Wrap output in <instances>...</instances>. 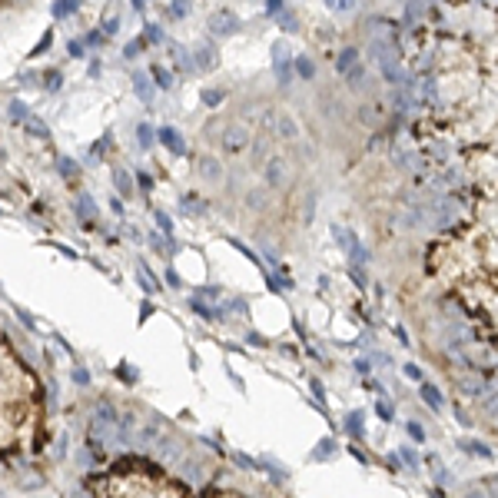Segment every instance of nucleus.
<instances>
[{
	"mask_svg": "<svg viewBox=\"0 0 498 498\" xmlns=\"http://www.w3.org/2000/svg\"><path fill=\"white\" fill-rule=\"evenodd\" d=\"M156 226H160V233H166V240L173 236V220L163 213V209H156Z\"/></svg>",
	"mask_w": 498,
	"mask_h": 498,
	"instance_id": "f704fd0d",
	"label": "nucleus"
},
{
	"mask_svg": "<svg viewBox=\"0 0 498 498\" xmlns=\"http://www.w3.org/2000/svg\"><path fill=\"white\" fill-rule=\"evenodd\" d=\"M266 10H269V13H279V10H283V0H266Z\"/></svg>",
	"mask_w": 498,
	"mask_h": 498,
	"instance_id": "864d4df0",
	"label": "nucleus"
},
{
	"mask_svg": "<svg viewBox=\"0 0 498 498\" xmlns=\"http://www.w3.org/2000/svg\"><path fill=\"white\" fill-rule=\"evenodd\" d=\"M87 492L96 495H189V485L170 479L156 465L140 459H120L110 475L87 482Z\"/></svg>",
	"mask_w": 498,
	"mask_h": 498,
	"instance_id": "7ed1b4c3",
	"label": "nucleus"
},
{
	"mask_svg": "<svg viewBox=\"0 0 498 498\" xmlns=\"http://www.w3.org/2000/svg\"><path fill=\"white\" fill-rule=\"evenodd\" d=\"M44 429L40 382L0 332V455L30 448Z\"/></svg>",
	"mask_w": 498,
	"mask_h": 498,
	"instance_id": "f03ea898",
	"label": "nucleus"
},
{
	"mask_svg": "<svg viewBox=\"0 0 498 498\" xmlns=\"http://www.w3.org/2000/svg\"><path fill=\"white\" fill-rule=\"evenodd\" d=\"M143 50H146V40H143V37H136V40H130V44L123 47V57H126V60H133L136 53H143Z\"/></svg>",
	"mask_w": 498,
	"mask_h": 498,
	"instance_id": "7c9ffc66",
	"label": "nucleus"
},
{
	"mask_svg": "<svg viewBox=\"0 0 498 498\" xmlns=\"http://www.w3.org/2000/svg\"><path fill=\"white\" fill-rule=\"evenodd\" d=\"M143 40H146V44H163V30H160L156 24H146V30H143Z\"/></svg>",
	"mask_w": 498,
	"mask_h": 498,
	"instance_id": "473e14b6",
	"label": "nucleus"
},
{
	"mask_svg": "<svg viewBox=\"0 0 498 498\" xmlns=\"http://www.w3.org/2000/svg\"><path fill=\"white\" fill-rule=\"evenodd\" d=\"M459 385H462L465 395H479V392L485 389V379L482 375H459Z\"/></svg>",
	"mask_w": 498,
	"mask_h": 498,
	"instance_id": "4468645a",
	"label": "nucleus"
},
{
	"mask_svg": "<svg viewBox=\"0 0 498 498\" xmlns=\"http://www.w3.org/2000/svg\"><path fill=\"white\" fill-rule=\"evenodd\" d=\"M24 126H27V133H30V136L44 140V143L50 140V130H47V126H44V120H37V116H27V120H24Z\"/></svg>",
	"mask_w": 498,
	"mask_h": 498,
	"instance_id": "a211bd4d",
	"label": "nucleus"
},
{
	"mask_svg": "<svg viewBox=\"0 0 498 498\" xmlns=\"http://www.w3.org/2000/svg\"><path fill=\"white\" fill-rule=\"evenodd\" d=\"M375 412H379V419H382V422H392V419H395V415H392V405L385 402V399H379V402H375Z\"/></svg>",
	"mask_w": 498,
	"mask_h": 498,
	"instance_id": "58836bf2",
	"label": "nucleus"
},
{
	"mask_svg": "<svg viewBox=\"0 0 498 498\" xmlns=\"http://www.w3.org/2000/svg\"><path fill=\"white\" fill-rule=\"evenodd\" d=\"M419 392H422V399H425V402H429L432 405V409H442V405H445V399H442V392L435 389V385H432V382H422V385H419Z\"/></svg>",
	"mask_w": 498,
	"mask_h": 498,
	"instance_id": "ddd939ff",
	"label": "nucleus"
},
{
	"mask_svg": "<svg viewBox=\"0 0 498 498\" xmlns=\"http://www.w3.org/2000/svg\"><path fill=\"white\" fill-rule=\"evenodd\" d=\"M276 76H279V83H289V80H292V60L279 57V60H276Z\"/></svg>",
	"mask_w": 498,
	"mask_h": 498,
	"instance_id": "cd10ccee",
	"label": "nucleus"
},
{
	"mask_svg": "<svg viewBox=\"0 0 498 498\" xmlns=\"http://www.w3.org/2000/svg\"><path fill=\"white\" fill-rule=\"evenodd\" d=\"M136 276H140V286H143V289L150 292V296H153V292L160 289V283H156V279H153V272L146 269V263H140V266H136Z\"/></svg>",
	"mask_w": 498,
	"mask_h": 498,
	"instance_id": "412c9836",
	"label": "nucleus"
},
{
	"mask_svg": "<svg viewBox=\"0 0 498 498\" xmlns=\"http://www.w3.org/2000/svg\"><path fill=\"white\" fill-rule=\"evenodd\" d=\"M203 103H206V107H220V103H223V90H216V87L203 90Z\"/></svg>",
	"mask_w": 498,
	"mask_h": 498,
	"instance_id": "72a5a7b5",
	"label": "nucleus"
},
{
	"mask_svg": "<svg viewBox=\"0 0 498 498\" xmlns=\"http://www.w3.org/2000/svg\"><path fill=\"white\" fill-rule=\"evenodd\" d=\"M216 47L213 44H200L193 50V70H216Z\"/></svg>",
	"mask_w": 498,
	"mask_h": 498,
	"instance_id": "6e6552de",
	"label": "nucleus"
},
{
	"mask_svg": "<svg viewBox=\"0 0 498 498\" xmlns=\"http://www.w3.org/2000/svg\"><path fill=\"white\" fill-rule=\"evenodd\" d=\"M335 70H339L342 76H349V80H362V63H359V50H355V47H346V50L339 53V60H335Z\"/></svg>",
	"mask_w": 498,
	"mask_h": 498,
	"instance_id": "0eeeda50",
	"label": "nucleus"
},
{
	"mask_svg": "<svg viewBox=\"0 0 498 498\" xmlns=\"http://www.w3.org/2000/svg\"><path fill=\"white\" fill-rule=\"evenodd\" d=\"M309 389H312V395L319 399V402L326 399V389H322V382H319V379H312V382H309Z\"/></svg>",
	"mask_w": 498,
	"mask_h": 498,
	"instance_id": "de8ad7c7",
	"label": "nucleus"
},
{
	"mask_svg": "<svg viewBox=\"0 0 498 498\" xmlns=\"http://www.w3.org/2000/svg\"><path fill=\"white\" fill-rule=\"evenodd\" d=\"M103 30L116 33V30H120V17H116V13H107V17H103Z\"/></svg>",
	"mask_w": 498,
	"mask_h": 498,
	"instance_id": "79ce46f5",
	"label": "nucleus"
},
{
	"mask_svg": "<svg viewBox=\"0 0 498 498\" xmlns=\"http://www.w3.org/2000/svg\"><path fill=\"white\" fill-rule=\"evenodd\" d=\"M292 73H299L303 80H312V76H315V63L309 57H296V60H292Z\"/></svg>",
	"mask_w": 498,
	"mask_h": 498,
	"instance_id": "6ab92c4d",
	"label": "nucleus"
},
{
	"mask_svg": "<svg viewBox=\"0 0 498 498\" xmlns=\"http://www.w3.org/2000/svg\"><path fill=\"white\" fill-rule=\"evenodd\" d=\"M405 429H409V435L415 439V442H425V432H422V425H419V422H409Z\"/></svg>",
	"mask_w": 498,
	"mask_h": 498,
	"instance_id": "c03bdc74",
	"label": "nucleus"
},
{
	"mask_svg": "<svg viewBox=\"0 0 498 498\" xmlns=\"http://www.w3.org/2000/svg\"><path fill=\"white\" fill-rule=\"evenodd\" d=\"M7 113H10V120H17V123H24L27 116H30V110H27V103L24 100H13L10 107H7Z\"/></svg>",
	"mask_w": 498,
	"mask_h": 498,
	"instance_id": "bb28decb",
	"label": "nucleus"
},
{
	"mask_svg": "<svg viewBox=\"0 0 498 498\" xmlns=\"http://www.w3.org/2000/svg\"><path fill=\"white\" fill-rule=\"evenodd\" d=\"M76 10H80V0H57V4H53V17H57V20L73 17Z\"/></svg>",
	"mask_w": 498,
	"mask_h": 498,
	"instance_id": "f3484780",
	"label": "nucleus"
},
{
	"mask_svg": "<svg viewBox=\"0 0 498 498\" xmlns=\"http://www.w3.org/2000/svg\"><path fill=\"white\" fill-rule=\"evenodd\" d=\"M136 140H140V146H143V150H150V146H153V140H156V136H153L150 123H140L136 126Z\"/></svg>",
	"mask_w": 498,
	"mask_h": 498,
	"instance_id": "c85d7f7f",
	"label": "nucleus"
},
{
	"mask_svg": "<svg viewBox=\"0 0 498 498\" xmlns=\"http://www.w3.org/2000/svg\"><path fill=\"white\" fill-rule=\"evenodd\" d=\"M196 296H200V299H220V289H200Z\"/></svg>",
	"mask_w": 498,
	"mask_h": 498,
	"instance_id": "3c124183",
	"label": "nucleus"
},
{
	"mask_svg": "<svg viewBox=\"0 0 498 498\" xmlns=\"http://www.w3.org/2000/svg\"><path fill=\"white\" fill-rule=\"evenodd\" d=\"M133 90H136V96H140V100H146V103H150V100H153V90H156V87H153V80L143 73V70H136V73H133Z\"/></svg>",
	"mask_w": 498,
	"mask_h": 498,
	"instance_id": "9d476101",
	"label": "nucleus"
},
{
	"mask_svg": "<svg viewBox=\"0 0 498 498\" xmlns=\"http://www.w3.org/2000/svg\"><path fill=\"white\" fill-rule=\"evenodd\" d=\"M189 309H193L196 315H203V319H209V322H213V319H220V312H216L213 306H206L200 296H193V299H189Z\"/></svg>",
	"mask_w": 498,
	"mask_h": 498,
	"instance_id": "aec40b11",
	"label": "nucleus"
},
{
	"mask_svg": "<svg viewBox=\"0 0 498 498\" xmlns=\"http://www.w3.org/2000/svg\"><path fill=\"white\" fill-rule=\"evenodd\" d=\"M289 176H292V170H289V163H286L283 156H272L269 163H266V183H269L272 189H283L286 183H289Z\"/></svg>",
	"mask_w": 498,
	"mask_h": 498,
	"instance_id": "423d86ee",
	"label": "nucleus"
},
{
	"mask_svg": "<svg viewBox=\"0 0 498 498\" xmlns=\"http://www.w3.org/2000/svg\"><path fill=\"white\" fill-rule=\"evenodd\" d=\"M133 7H136V10H143V7H146V0H133Z\"/></svg>",
	"mask_w": 498,
	"mask_h": 498,
	"instance_id": "680f3d73",
	"label": "nucleus"
},
{
	"mask_svg": "<svg viewBox=\"0 0 498 498\" xmlns=\"http://www.w3.org/2000/svg\"><path fill=\"white\" fill-rule=\"evenodd\" d=\"M113 186H116V193H120V196H130V193H133V183H130V173H123V170H116V173H113Z\"/></svg>",
	"mask_w": 498,
	"mask_h": 498,
	"instance_id": "393cba45",
	"label": "nucleus"
},
{
	"mask_svg": "<svg viewBox=\"0 0 498 498\" xmlns=\"http://www.w3.org/2000/svg\"><path fill=\"white\" fill-rule=\"evenodd\" d=\"M405 375L415 379V382H422V372H419V366H405Z\"/></svg>",
	"mask_w": 498,
	"mask_h": 498,
	"instance_id": "603ef678",
	"label": "nucleus"
},
{
	"mask_svg": "<svg viewBox=\"0 0 498 498\" xmlns=\"http://www.w3.org/2000/svg\"><path fill=\"white\" fill-rule=\"evenodd\" d=\"M44 87L47 90H60L63 87V73H60V70H47V73H44Z\"/></svg>",
	"mask_w": 498,
	"mask_h": 498,
	"instance_id": "2f4dec72",
	"label": "nucleus"
},
{
	"mask_svg": "<svg viewBox=\"0 0 498 498\" xmlns=\"http://www.w3.org/2000/svg\"><path fill=\"white\" fill-rule=\"evenodd\" d=\"M166 283H170V286H173V289H180V286H183V283H180V276H176V272H173V269H170V272H166Z\"/></svg>",
	"mask_w": 498,
	"mask_h": 498,
	"instance_id": "5fc2aeb1",
	"label": "nucleus"
},
{
	"mask_svg": "<svg viewBox=\"0 0 498 498\" xmlns=\"http://www.w3.org/2000/svg\"><path fill=\"white\" fill-rule=\"evenodd\" d=\"M429 276H435L472 319L495 329V220L445 229L429 246Z\"/></svg>",
	"mask_w": 498,
	"mask_h": 498,
	"instance_id": "f257e3e1",
	"label": "nucleus"
},
{
	"mask_svg": "<svg viewBox=\"0 0 498 498\" xmlns=\"http://www.w3.org/2000/svg\"><path fill=\"white\" fill-rule=\"evenodd\" d=\"M346 429H349V435L352 439H362V412L355 409V412H349V419H346Z\"/></svg>",
	"mask_w": 498,
	"mask_h": 498,
	"instance_id": "a878e982",
	"label": "nucleus"
},
{
	"mask_svg": "<svg viewBox=\"0 0 498 498\" xmlns=\"http://www.w3.org/2000/svg\"><path fill=\"white\" fill-rule=\"evenodd\" d=\"M355 369H359L362 375H369V362H366V359H359V362H355Z\"/></svg>",
	"mask_w": 498,
	"mask_h": 498,
	"instance_id": "bf43d9fd",
	"label": "nucleus"
},
{
	"mask_svg": "<svg viewBox=\"0 0 498 498\" xmlns=\"http://www.w3.org/2000/svg\"><path fill=\"white\" fill-rule=\"evenodd\" d=\"M279 133H283L286 140H296V136H299V123L292 120V116L283 113V116H279Z\"/></svg>",
	"mask_w": 498,
	"mask_h": 498,
	"instance_id": "b1692460",
	"label": "nucleus"
},
{
	"mask_svg": "<svg viewBox=\"0 0 498 498\" xmlns=\"http://www.w3.org/2000/svg\"><path fill=\"white\" fill-rule=\"evenodd\" d=\"M200 173H203L206 180H220V176H223L220 160H216V156H203V160H200Z\"/></svg>",
	"mask_w": 498,
	"mask_h": 498,
	"instance_id": "dca6fc26",
	"label": "nucleus"
},
{
	"mask_svg": "<svg viewBox=\"0 0 498 498\" xmlns=\"http://www.w3.org/2000/svg\"><path fill=\"white\" fill-rule=\"evenodd\" d=\"M332 439H322V445L319 448H315V459H329V455H332Z\"/></svg>",
	"mask_w": 498,
	"mask_h": 498,
	"instance_id": "37998d69",
	"label": "nucleus"
},
{
	"mask_svg": "<svg viewBox=\"0 0 498 498\" xmlns=\"http://www.w3.org/2000/svg\"><path fill=\"white\" fill-rule=\"evenodd\" d=\"M87 47H103V30H90L87 33Z\"/></svg>",
	"mask_w": 498,
	"mask_h": 498,
	"instance_id": "a18cd8bd",
	"label": "nucleus"
},
{
	"mask_svg": "<svg viewBox=\"0 0 498 498\" xmlns=\"http://www.w3.org/2000/svg\"><path fill=\"white\" fill-rule=\"evenodd\" d=\"M170 13H173V20H183L186 13H189V4H186V0H173V4H170Z\"/></svg>",
	"mask_w": 498,
	"mask_h": 498,
	"instance_id": "4c0bfd02",
	"label": "nucleus"
},
{
	"mask_svg": "<svg viewBox=\"0 0 498 498\" xmlns=\"http://www.w3.org/2000/svg\"><path fill=\"white\" fill-rule=\"evenodd\" d=\"M322 4H326L329 10H335V13H346V10L355 7V0H322Z\"/></svg>",
	"mask_w": 498,
	"mask_h": 498,
	"instance_id": "c9c22d12",
	"label": "nucleus"
},
{
	"mask_svg": "<svg viewBox=\"0 0 498 498\" xmlns=\"http://www.w3.org/2000/svg\"><path fill=\"white\" fill-rule=\"evenodd\" d=\"M70 57H83V40H70Z\"/></svg>",
	"mask_w": 498,
	"mask_h": 498,
	"instance_id": "09e8293b",
	"label": "nucleus"
},
{
	"mask_svg": "<svg viewBox=\"0 0 498 498\" xmlns=\"http://www.w3.org/2000/svg\"><path fill=\"white\" fill-rule=\"evenodd\" d=\"M399 462H405L409 468H415V465H419V455L412 452V448H405V445H402V452H399Z\"/></svg>",
	"mask_w": 498,
	"mask_h": 498,
	"instance_id": "a19ab883",
	"label": "nucleus"
},
{
	"mask_svg": "<svg viewBox=\"0 0 498 498\" xmlns=\"http://www.w3.org/2000/svg\"><path fill=\"white\" fill-rule=\"evenodd\" d=\"M349 276H352V283L359 286V289H366V286H369V276H366V269H362L359 263H352V266H349Z\"/></svg>",
	"mask_w": 498,
	"mask_h": 498,
	"instance_id": "c756f323",
	"label": "nucleus"
},
{
	"mask_svg": "<svg viewBox=\"0 0 498 498\" xmlns=\"http://www.w3.org/2000/svg\"><path fill=\"white\" fill-rule=\"evenodd\" d=\"M183 209H186V213H206V206H200L196 196H183Z\"/></svg>",
	"mask_w": 498,
	"mask_h": 498,
	"instance_id": "ea45409f",
	"label": "nucleus"
},
{
	"mask_svg": "<svg viewBox=\"0 0 498 498\" xmlns=\"http://www.w3.org/2000/svg\"><path fill=\"white\" fill-rule=\"evenodd\" d=\"M395 335H399V342H402V346H409V335H405L402 326H395Z\"/></svg>",
	"mask_w": 498,
	"mask_h": 498,
	"instance_id": "4d7b16f0",
	"label": "nucleus"
},
{
	"mask_svg": "<svg viewBox=\"0 0 498 498\" xmlns=\"http://www.w3.org/2000/svg\"><path fill=\"white\" fill-rule=\"evenodd\" d=\"M220 146H223L226 153H233V156H240V153L249 146V130H246L243 123H229L226 130L220 133Z\"/></svg>",
	"mask_w": 498,
	"mask_h": 498,
	"instance_id": "20e7f679",
	"label": "nucleus"
},
{
	"mask_svg": "<svg viewBox=\"0 0 498 498\" xmlns=\"http://www.w3.org/2000/svg\"><path fill=\"white\" fill-rule=\"evenodd\" d=\"M140 189H146V193L153 189V176H150V173H140Z\"/></svg>",
	"mask_w": 498,
	"mask_h": 498,
	"instance_id": "8fccbe9b",
	"label": "nucleus"
},
{
	"mask_svg": "<svg viewBox=\"0 0 498 498\" xmlns=\"http://www.w3.org/2000/svg\"><path fill=\"white\" fill-rule=\"evenodd\" d=\"M236 462H240V465H246V468H252V465H256V462H252V459H246L243 452H236Z\"/></svg>",
	"mask_w": 498,
	"mask_h": 498,
	"instance_id": "6e6d98bb",
	"label": "nucleus"
},
{
	"mask_svg": "<svg viewBox=\"0 0 498 498\" xmlns=\"http://www.w3.org/2000/svg\"><path fill=\"white\" fill-rule=\"evenodd\" d=\"M50 44H53V30H47V33H44V40H40V44L30 50V57H40V53H47V50H50Z\"/></svg>",
	"mask_w": 498,
	"mask_h": 498,
	"instance_id": "e433bc0d",
	"label": "nucleus"
},
{
	"mask_svg": "<svg viewBox=\"0 0 498 498\" xmlns=\"http://www.w3.org/2000/svg\"><path fill=\"white\" fill-rule=\"evenodd\" d=\"M240 27L243 24L233 10H216L209 17V33H216V37H233V33H240Z\"/></svg>",
	"mask_w": 498,
	"mask_h": 498,
	"instance_id": "39448f33",
	"label": "nucleus"
},
{
	"mask_svg": "<svg viewBox=\"0 0 498 498\" xmlns=\"http://www.w3.org/2000/svg\"><path fill=\"white\" fill-rule=\"evenodd\" d=\"M160 143H163L170 153H176V156L186 153V140L180 136V130H173V126H160Z\"/></svg>",
	"mask_w": 498,
	"mask_h": 498,
	"instance_id": "1a4fd4ad",
	"label": "nucleus"
},
{
	"mask_svg": "<svg viewBox=\"0 0 498 498\" xmlns=\"http://www.w3.org/2000/svg\"><path fill=\"white\" fill-rule=\"evenodd\" d=\"M166 47H170V53H173V60H176V67H183V70H189V73H193V57H189L183 47H180V44H166Z\"/></svg>",
	"mask_w": 498,
	"mask_h": 498,
	"instance_id": "4be33fe9",
	"label": "nucleus"
},
{
	"mask_svg": "<svg viewBox=\"0 0 498 498\" xmlns=\"http://www.w3.org/2000/svg\"><path fill=\"white\" fill-rule=\"evenodd\" d=\"M17 315H20V319H24V326H30V329H33V319H30V315H27L24 309H17Z\"/></svg>",
	"mask_w": 498,
	"mask_h": 498,
	"instance_id": "052dcab7",
	"label": "nucleus"
},
{
	"mask_svg": "<svg viewBox=\"0 0 498 498\" xmlns=\"http://www.w3.org/2000/svg\"><path fill=\"white\" fill-rule=\"evenodd\" d=\"M76 216H80V223H93L96 220V203L90 196H80L76 200Z\"/></svg>",
	"mask_w": 498,
	"mask_h": 498,
	"instance_id": "f8f14e48",
	"label": "nucleus"
},
{
	"mask_svg": "<svg viewBox=\"0 0 498 498\" xmlns=\"http://www.w3.org/2000/svg\"><path fill=\"white\" fill-rule=\"evenodd\" d=\"M73 382L76 385H90V372L87 369H73Z\"/></svg>",
	"mask_w": 498,
	"mask_h": 498,
	"instance_id": "49530a36",
	"label": "nucleus"
},
{
	"mask_svg": "<svg viewBox=\"0 0 498 498\" xmlns=\"http://www.w3.org/2000/svg\"><path fill=\"white\" fill-rule=\"evenodd\" d=\"M389 468H392V472H399V468H402V462H399V455H392V459H389Z\"/></svg>",
	"mask_w": 498,
	"mask_h": 498,
	"instance_id": "13d9d810",
	"label": "nucleus"
},
{
	"mask_svg": "<svg viewBox=\"0 0 498 498\" xmlns=\"http://www.w3.org/2000/svg\"><path fill=\"white\" fill-rule=\"evenodd\" d=\"M150 76H153V87H160V90H170L173 87V76H170V70H166L163 63H153V67H150Z\"/></svg>",
	"mask_w": 498,
	"mask_h": 498,
	"instance_id": "9b49d317",
	"label": "nucleus"
},
{
	"mask_svg": "<svg viewBox=\"0 0 498 498\" xmlns=\"http://www.w3.org/2000/svg\"><path fill=\"white\" fill-rule=\"evenodd\" d=\"M57 170L63 173V180H70V183H73V180H80V163H76V160H70V156H60L57 160Z\"/></svg>",
	"mask_w": 498,
	"mask_h": 498,
	"instance_id": "2eb2a0df",
	"label": "nucleus"
},
{
	"mask_svg": "<svg viewBox=\"0 0 498 498\" xmlns=\"http://www.w3.org/2000/svg\"><path fill=\"white\" fill-rule=\"evenodd\" d=\"M276 20H279V27H283L286 33H296L299 30V20H296V13H292V10H279Z\"/></svg>",
	"mask_w": 498,
	"mask_h": 498,
	"instance_id": "5701e85b",
	"label": "nucleus"
}]
</instances>
